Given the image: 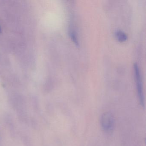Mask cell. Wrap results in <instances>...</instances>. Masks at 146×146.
Instances as JSON below:
<instances>
[{"mask_svg": "<svg viewBox=\"0 0 146 146\" xmlns=\"http://www.w3.org/2000/svg\"><path fill=\"white\" fill-rule=\"evenodd\" d=\"M70 35L73 41L75 42V43L76 45H78V41L77 40L76 35V34L74 33V31H72V30L70 31Z\"/></svg>", "mask_w": 146, "mask_h": 146, "instance_id": "277c9868", "label": "cell"}, {"mask_svg": "<svg viewBox=\"0 0 146 146\" xmlns=\"http://www.w3.org/2000/svg\"><path fill=\"white\" fill-rule=\"evenodd\" d=\"M100 123L104 130L108 131L111 129L114 123V118L111 113L106 112L103 113L100 118Z\"/></svg>", "mask_w": 146, "mask_h": 146, "instance_id": "7a4b0ae2", "label": "cell"}, {"mask_svg": "<svg viewBox=\"0 0 146 146\" xmlns=\"http://www.w3.org/2000/svg\"><path fill=\"white\" fill-rule=\"evenodd\" d=\"M116 36L117 39L119 42L125 41L128 38L127 35L124 32L120 30H118L116 31Z\"/></svg>", "mask_w": 146, "mask_h": 146, "instance_id": "3957f363", "label": "cell"}, {"mask_svg": "<svg viewBox=\"0 0 146 146\" xmlns=\"http://www.w3.org/2000/svg\"><path fill=\"white\" fill-rule=\"evenodd\" d=\"M2 32V29H1V27L0 26V33Z\"/></svg>", "mask_w": 146, "mask_h": 146, "instance_id": "5b68a950", "label": "cell"}, {"mask_svg": "<svg viewBox=\"0 0 146 146\" xmlns=\"http://www.w3.org/2000/svg\"><path fill=\"white\" fill-rule=\"evenodd\" d=\"M134 73H135V79L137 84V95L139 98V101L143 107H144V97L143 90L141 78V72L139 66L137 63H135L134 65Z\"/></svg>", "mask_w": 146, "mask_h": 146, "instance_id": "6da1fadb", "label": "cell"}]
</instances>
